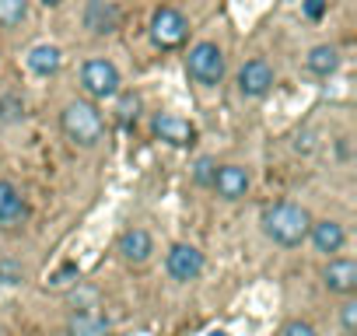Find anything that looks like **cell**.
Returning <instances> with one entry per match:
<instances>
[{"mask_svg": "<svg viewBox=\"0 0 357 336\" xmlns=\"http://www.w3.org/2000/svg\"><path fill=\"white\" fill-rule=\"evenodd\" d=\"M116 116H119V123H137V116H140V98H137V95H119Z\"/></svg>", "mask_w": 357, "mask_h": 336, "instance_id": "44dd1931", "label": "cell"}, {"mask_svg": "<svg viewBox=\"0 0 357 336\" xmlns=\"http://www.w3.org/2000/svg\"><path fill=\"white\" fill-rule=\"evenodd\" d=\"M273 88V67L266 60H249L238 70V91L245 98H263Z\"/></svg>", "mask_w": 357, "mask_h": 336, "instance_id": "ba28073f", "label": "cell"}, {"mask_svg": "<svg viewBox=\"0 0 357 336\" xmlns=\"http://www.w3.org/2000/svg\"><path fill=\"white\" fill-rule=\"evenodd\" d=\"M151 130H154L158 140H165V144H172V147H190V144H197V126H193L190 119H183V116H175V112H158V116L151 119Z\"/></svg>", "mask_w": 357, "mask_h": 336, "instance_id": "52a82bcc", "label": "cell"}, {"mask_svg": "<svg viewBox=\"0 0 357 336\" xmlns=\"http://www.w3.org/2000/svg\"><path fill=\"white\" fill-rule=\"evenodd\" d=\"M322 284L333 291V294H350L357 287V263L354 259H333L326 270H322Z\"/></svg>", "mask_w": 357, "mask_h": 336, "instance_id": "7c38bea8", "label": "cell"}, {"mask_svg": "<svg viewBox=\"0 0 357 336\" xmlns=\"http://www.w3.org/2000/svg\"><path fill=\"white\" fill-rule=\"evenodd\" d=\"M60 126H63V133H67L77 147H95V144L102 140V133H105L102 112H98L91 102H81V98H74V102L63 105Z\"/></svg>", "mask_w": 357, "mask_h": 336, "instance_id": "7a4b0ae2", "label": "cell"}, {"mask_svg": "<svg viewBox=\"0 0 357 336\" xmlns=\"http://www.w3.org/2000/svg\"><path fill=\"white\" fill-rule=\"evenodd\" d=\"M294 147H298V151H312V137H308V133H305V137H298V144H294Z\"/></svg>", "mask_w": 357, "mask_h": 336, "instance_id": "4316f807", "label": "cell"}, {"mask_svg": "<svg viewBox=\"0 0 357 336\" xmlns=\"http://www.w3.org/2000/svg\"><path fill=\"white\" fill-rule=\"evenodd\" d=\"M84 29L91 36H112L119 29V8L112 0H88L84 8Z\"/></svg>", "mask_w": 357, "mask_h": 336, "instance_id": "9c48e42d", "label": "cell"}, {"mask_svg": "<svg viewBox=\"0 0 357 336\" xmlns=\"http://www.w3.org/2000/svg\"><path fill=\"white\" fill-rule=\"evenodd\" d=\"M29 15V0H0V25L4 29H18Z\"/></svg>", "mask_w": 357, "mask_h": 336, "instance_id": "ac0fdd59", "label": "cell"}, {"mask_svg": "<svg viewBox=\"0 0 357 336\" xmlns=\"http://www.w3.org/2000/svg\"><path fill=\"white\" fill-rule=\"evenodd\" d=\"M29 217L25 197L18 193V186L11 183H0V228H15Z\"/></svg>", "mask_w": 357, "mask_h": 336, "instance_id": "4fadbf2b", "label": "cell"}, {"mask_svg": "<svg viewBox=\"0 0 357 336\" xmlns=\"http://www.w3.org/2000/svg\"><path fill=\"white\" fill-rule=\"evenodd\" d=\"M284 336H319L308 322H301V319H294V322H287L284 326Z\"/></svg>", "mask_w": 357, "mask_h": 336, "instance_id": "484cf974", "label": "cell"}, {"mask_svg": "<svg viewBox=\"0 0 357 336\" xmlns=\"http://www.w3.org/2000/svg\"><path fill=\"white\" fill-rule=\"evenodd\" d=\"M214 172H218L214 158H200V161L193 165V179H197L200 186H211V183H214Z\"/></svg>", "mask_w": 357, "mask_h": 336, "instance_id": "7402d4cb", "label": "cell"}, {"mask_svg": "<svg viewBox=\"0 0 357 336\" xmlns=\"http://www.w3.org/2000/svg\"><path fill=\"white\" fill-rule=\"evenodd\" d=\"M305 63H308L312 74L329 77V74H336V67H340V53H336V46H315V49L308 53Z\"/></svg>", "mask_w": 357, "mask_h": 336, "instance_id": "e0dca14e", "label": "cell"}, {"mask_svg": "<svg viewBox=\"0 0 357 336\" xmlns=\"http://www.w3.org/2000/svg\"><path fill=\"white\" fill-rule=\"evenodd\" d=\"M186 70L204 88L221 84V77H225V53H221V46L218 43H197L190 49V56H186Z\"/></svg>", "mask_w": 357, "mask_h": 336, "instance_id": "3957f363", "label": "cell"}, {"mask_svg": "<svg viewBox=\"0 0 357 336\" xmlns=\"http://www.w3.org/2000/svg\"><path fill=\"white\" fill-rule=\"evenodd\" d=\"M18 119H25V102L15 95H4L0 98V123H18Z\"/></svg>", "mask_w": 357, "mask_h": 336, "instance_id": "ffe728a7", "label": "cell"}, {"mask_svg": "<svg viewBox=\"0 0 357 336\" xmlns=\"http://www.w3.org/2000/svg\"><path fill=\"white\" fill-rule=\"evenodd\" d=\"M259 224H263V231H266V238H270V242L294 249V245H301V242L308 238L312 214H308L305 207H298V204H287V200H284V204L266 207V211H263V217H259Z\"/></svg>", "mask_w": 357, "mask_h": 336, "instance_id": "6da1fadb", "label": "cell"}, {"mask_svg": "<svg viewBox=\"0 0 357 336\" xmlns=\"http://www.w3.org/2000/svg\"><path fill=\"white\" fill-rule=\"evenodd\" d=\"M151 252H154L151 231H144V228H126V231L119 235V256H123V263L140 266V263L151 259Z\"/></svg>", "mask_w": 357, "mask_h": 336, "instance_id": "8fae6325", "label": "cell"}, {"mask_svg": "<svg viewBox=\"0 0 357 336\" xmlns=\"http://www.w3.org/2000/svg\"><path fill=\"white\" fill-rule=\"evenodd\" d=\"M340 322H343V333H357V301H347L340 308Z\"/></svg>", "mask_w": 357, "mask_h": 336, "instance_id": "cb8c5ba5", "label": "cell"}, {"mask_svg": "<svg viewBox=\"0 0 357 336\" xmlns=\"http://www.w3.org/2000/svg\"><path fill=\"white\" fill-rule=\"evenodd\" d=\"M25 280V270L8 263V259H0V284H22Z\"/></svg>", "mask_w": 357, "mask_h": 336, "instance_id": "603a6c76", "label": "cell"}, {"mask_svg": "<svg viewBox=\"0 0 357 336\" xmlns=\"http://www.w3.org/2000/svg\"><path fill=\"white\" fill-rule=\"evenodd\" d=\"M190 36V22L183 18V11H175V8H158L154 18H151V39L154 46L161 49H175V46H183Z\"/></svg>", "mask_w": 357, "mask_h": 336, "instance_id": "5b68a950", "label": "cell"}, {"mask_svg": "<svg viewBox=\"0 0 357 336\" xmlns=\"http://www.w3.org/2000/svg\"><path fill=\"white\" fill-rule=\"evenodd\" d=\"M165 270H168L172 280L190 284V280H197V277L204 273V252H200L197 245L178 242V245L168 249V256H165Z\"/></svg>", "mask_w": 357, "mask_h": 336, "instance_id": "8992f818", "label": "cell"}, {"mask_svg": "<svg viewBox=\"0 0 357 336\" xmlns=\"http://www.w3.org/2000/svg\"><path fill=\"white\" fill-rule=\"evenodd\" d=\"M308 238H312V245H315L319 252L333 256V252H340V249H343L347 231H343V224H336V221H312Z\"/></svg>", "mask_w": 357, "mask_h": 336, "instance_id": "5bb4252c", "label": "cell"}, {"mask_svg": "<svg viewBox=\"0 0 357 336\" xmlns=\"http://www.w3.org/2000/svg\"><path fill=\"white\" fill-rule=\"evenodd\" d=\"M43 4H46V8H56V4H63V0H43Z\"/></svg>", "mask_w": 357, "mask_h": 336, "instance_id": "83f0119b", "label": "cell"}, {"mask_svg": "<svg viewBox=\"0 0 357 336\" xmlns=\"http://www.w3.org/2000/svg\"><path fill=\"white\" fill-rule=\"evenodd\" d=\"M211 186L218 190L221 200H242L249 193V172H245L242 165H221L218 172H214V183Z\"/></svg>", "mask_w": 357, "mask_h": 336, "instance_id": "30bf717a", "label": "cell"}, {"mask_svg": "<svg viewBox=\"0 0 357 336\" xmlns=\"http://www.w3.org/2000/svg\"><path fill=\"white\" fill-rule=\"evenodd\" d=\"M77 280H81V270H77V263H63V266H60V270H56V273H53L46 284H50L53 291H67V287H74Z\"/></svg>", "mask_w": 357, "mask_h": 336, "instance_id": "d6986e66", "label": "cell"}, {"mask_svg": "<svg viewBox=\"0 0 357 336\" xmlns=\"http://www.w3.org/2000/svg\"><path fill=\"white\" fill-rule=\"evenodd\" d=\"M343 336H354V333H343Z\"/></svg>", "mask_w": 357, "mask_h": 336, "instance_id": "f546056e", "label": "cell"}, {"mask_svg": "<svg viewBox=\"0 0 357 336\" xmlns=\"http://www.w3.org/2000/svg\"><path fill=\"white\" fill-rule=\"evenodd\" d=\"M207 336H228V333H225V329H211Z\"/></svg>", "mask_w": 357, "mask_h": 336, "instance_id": "f1b7e54d", "label": "cell"}, {"mask_svg": "<svg viewBox=\"0 0 357 336\" xmlns=\"http://www.w3.org/2000/svg\"><path fill=\"white\" fill-rule=\"evenodd\" d=\"M25 60H29V70H32V74H39V77H53V74L63 67V53H60L56 46H50V43L32 46Z\"/></svg>", "mask_w": 357, "mask_h": 336, "instance_id": "9a60e30c", "label": "cell"}, {"mask_svg": "<svg viewBox=\"0 0 357 336\" xmlns=\"http://www.w3.org/2000/svg\"><path fill=\"white\" fill-rule=\"evenodd\" d=\"M301 11H305V18L319 22L326 15V0H301Z\"/></svg>", "mask_w": 357, "mask_h": 336, "instance_id": "d4e9b609", "label": "cell"}, {"mask_svg": "<svg viewBox=\"0 0 357 336\" xmlns=\"http://www.w3.org/2000/svg\"><path fill=\"white\" fill-rule=\"evenodd\" d=\"M112 322L98 312H74L67 322V336H109Z\"/></svg>", "mask_w": 357, "mask_h": 336, "instance_id": "2e32d148", "label": "cell"}, {"mask_svg": "<svg viewBox=\"0 0 357 336\" xmlns=\"http://www.w3.org/2000/svg\"><path fill=\"white\" fill-rule=\"evenodd\" d=\"M119 70H116V63L112 60H105V56H95V60H88L84 67H81V88H84V95L88 98H98V102H105V98H116L119 95Z\"/></svg>", "mask_w": 357, "mask_h": 336, "instance_id": "277c9868", "label": "cell"}]
</instances>
